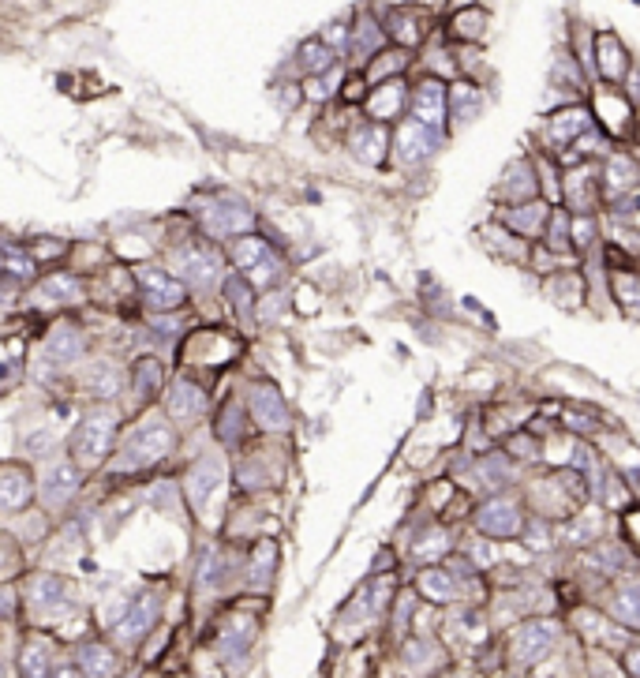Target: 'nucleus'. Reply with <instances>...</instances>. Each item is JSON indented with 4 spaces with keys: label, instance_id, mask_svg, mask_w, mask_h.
<instances>
[{
    "label": "nucleus",
    "instance_id": "f257e3e1",
    "mask_svg": "<svg viewBox=\"0 0 640 678\" xmlns=\"http://www.w3.org/2000/svg\"><path fill=\"white\" fill-rule=\"evenodd\" d=\"M177 435L165 420L150 416L143 423H135V428L124 435V442H117V454L109 458V469L120 472V476H131V472H147L154 469L161 458H169Z\"/></svg>",
    "mask_w": 640,
    "mask_h": 678
},
{
    "label": "nucleus",
    "instance_id": "f03ea898",
    "mask_svg": "<svg viewBox=\"0 0 640 678\" xmlns=\"http://www.w3.org/2000/svg\"><path fill=\"white\" fill-rule=\"evenodd\" d=\"M117 431H120V412L117 409H94L79 420V428L68 439V454L82 469H98L117 454Z\"/></svg>",
    "mask_w": 640,
    "mask_h": 678
},
{
    "label": "nucleus",
    "instance_id": "7ed1b4c3",
    "mask_svg": "<svg viewBox=\"0 0 640 678\" xmlns=\"http://www.w3.org/2000/svg\"><path fill=\"white\" fill-rule=\"evenodd\" d=\"M199 221H203V233L210 240H236L247 237L255 229V214L244 199H233V195H214V199L199 203Z\"/></svg>",
    "mask_w": 640,
    "mask_h": 678
},
{
    "label": "nucleus",
    "instance_id": "20e7f679",
    "mask_svg": "<svg viewBox=\"0 0 640 678\" xmlns=\"http://www.w3.org/2000/svg\"><path fill=\"white\" fill-rule=\"evenodd\" d=\"M26 611H31L38 623H57L75 611V588L68 581H61L57 574H34L26 581Z\"/></svg>",
    "mask_w": 640,
    "mask_h": 678
},
{
    "label": "nucleus",
    "instance_id": "39448f33",
    "mask_svg": "<svg viewBox=\"0 0 640 678\" xmlns=\"http://www.w3.org/2000/svg\"><path fill=\"white\" fill-rule=\"evenodd\" d=\"M158 618H161V596L154 588H143V592H135V596H128L117 615H113V637L120 644H139L154 626H158Z\"/></svg>",
    "mask_w": 640,
    "mask_h": 678
},
{
    "label": "nucleus",
    "instance_id": "423d86ee",
    "mask_svg": "<svg viewBox=\"0 0 640 678\" xmlns=\"http://www.w3.org/2000/svg\"><path fill=\"white\" fill-rule=\"evenodd\" d=\"M221 266L225 263H221L217 247H210V240H187L173 251V270L199 293L221 286Z\"/></svg>",
    "mask_w": 640,
    "mask_h": 678
},
{
    "label": "nucleus",
    "instance_id": "0eeeda50",
    "mask_svg": "<svg viewBox=\"0 0 640 678\" xmlns=\"http://www.w3.org/2000/svg\"><path fill=\"white\" fill-rule=\"evenodd\" d=\"M562 626L554 618H524V623L510 634V656L521 663H540L559 653Z\"/></svg>",
    "mask_w": 640,
    "mask_h": 678
},
{
    "label": "nucleus",
    "instance_id": "6e6552de",
    "mask_svg": "<svg viewBox=\"0 0 640 678\" xmlns=\"http://www.w3.org/2000/svg\"><path fill=\"white\" fill-rule=\"evenodd\" d=\"M562 203L573 214H596L599 203H607V195H603V169H596L592 161L562 165Z\"/></svg>",
    "mask_w": 640,
    "mask_h": 678
},
{
    "label": "nucleus",
    "instance_id": "1a4fd4ad",
    "mask_svg": "<svg viewBox=\"0 0 640 678\" xmlns=\"http://www.w3.org/2000/svg\"><path fill=\"white\" fill-rule=\"evenodd\" d=\"M135 281H139V289H143V300H147L150 312H177V307L187 300V281L169 274V270H161V266L139 263Z\"/></svg>",
    "mask_w": 640,
    "mask_h": 678
},
{
    "label": "nucleus",
    "instance_id": "9d476101",
    "mask_svg": "<svg viewBox=\"0 0 640 678\" xmlns=\"http://www.w3.org/2000/svg\"><path fill=\"white\" fill-rule=\"evenodd\" d=\"M229 256H233V266L244 270L252 281H277V274H282V259H277V251L255 233L236 237L233 247H229Z\"/></svg>",
    "mask_w": 640,
    "mask_h": 678
},
{
    "label": "nucleus",
    "instance_id": "9b49d317",
    "mask_svg": "<svg viewBox=\"0 0 640 678\" xmlns=\"http://www.w3.org/2000/svg\"><path fill=\"white\" fill-rule=\"evenodd\" d=\"M255 637H259V618L236 607V611H229V615L217 618L214 653H217L221 660H236V656H244L247 648L255 644Z\"/></svg>",
    "mask_w": 640,
    "mask_h": 678
},
{
    "label": "nucleus",
    "instance_id": "f8f14e48",
    "mask_svg": "<svg viewBox=\"0 0 640 678\" xmlns=\"http://www.w3.org/2000/svg\"><path fill=\"white\" fill-rule=\"evenodd\" d=\"M476 532L491 536V540H517V536H524L521 502H513L506 495L487 499L480 510H476Z\"/></svg>",
    "mask_w": 640,
    "mask_h": 678
},
{
    "label": "nucleus",
    "instance_id": "ddd939ff",
    "mask_svg": "<svg viewBox=\"0 0 640 678\" xmlns=\"http://www.w3.org/2000/svg\"><path fill=\"white\" fill-rule=\"evenodd\" d=\"M438 147H442V131L416 117H408L394 135V154L401 165H424L427 158L438 154Z\"/></svg>",
    "mask_w": 640,
    "mask_h": 678
},
{
    "label": "nucleus",
    "instance_id": "4468645a",
    "mask_svg": "<svg viewBox=\"0 0 640 678\" xmlns=\"http://www.w3.org/2000/svg\"><path fill=\"white\" fill-rule=\"evenodd\" d=\"M412 117L424 121L438 131H446V121H450V87L442 82L438 75H427L412 87Z\"/></svg>",
    "mask_w": 640,
    "mask_h": 678
},
{
    "label": "nucleus",
    "instance_id": "2eb2a0df",
    "mask_svg": "<svg viewBox=\"0 0 640 678\" xmlns=\"http://www.w3.org/2000/svg\"><path fill=\"white\" fill-rule=\"evenodd\" d=\"M416 588H420V596L427 604H442V607H446V604H461L464 596H472L464 577L450 567V562H446V567H435V562H431V567H424L420 574H416Z\"/></svg>",
    "mask_w": 640,
    "mask_h": 678
},
{
    "label": "nucleus",
    "instance_id": "dca6fc26",
    "mask_svg": "<svg viewBox=\"0 0 640 678\" xmlns=\"http://www.w3.org/2000/svg\"><path fill=\"white\" fill-rule=\"evenodd\" d=\"M550 210H554V203L543 199V195H536V199H528V203L502 207V210H498V221H502L510 233H521L524 240H543L547 225H550Z\"/></svg>",
    "mask_w": 640,
    "mask_h": 678
},
{
    "label": "nucleus",
    "instance_id": "f3484780",
    "mask_svg": "<svg viewBox=\"0 0 640 678\" xmlns=\"http://www.w3.org/2000/svg\"><path fill=\"white\" fill-rule=\"evenodd\" d=\"M247 409H252V416H255V423L263 431H289V423H292V416H289V409H285V398H282V390H277L273 383H252V390H247Z\"/></svg>",
    "mask_w": 640,
    "mask_h": 678
},
{
    "label": "nucleus",
    "instance_id": "a211bd4d",
    "mask_svg": "<svg viewBox=\"0 0 640 678\" xmlns=\"http://www.w3.org/2000/svg\"><path fill=\"white\" fill-rule=\"evenodd\" d=\"M82 484V465L79 461H53L45 472H42V488H38V499L45 510H61L75 499Z\"/></svg>",
    "mask_w": 640,
    "mask_h": 678
},
{
    "label": "nucleus",
    "instance_id": "6ab92c4d",
    "mask_svg": "<svg viewBox=\"0 0 640 678\" xmlns=\"http://www.w3.org/2000/svg\"><path fill=\"white\" fill-rule=\"evenodd\" d=\"M588 128H596V117L584 105H566L559 112H550V117H547V150L550 154L554 150H569Z\"/></svg>",
    "mask_w": 640,
    "mask_h": 678
},
{
    "label": "nucleus",
    "instance_id": "aec40b11",
    "mask_svg": "<svg viewBox=\"0 0 640 678\" xmlns=\"http://www.w3.org/2000/svg\"><path fill=\"white\" fill-rule=\"evenodd\" d=\"M82 353H87V342H82V330L72 326V323H53L45 342H42V360H49L57 372H64V367L79 363Z\"/></svg>",
    "mask_w": 640,
    "mask_h": 678
},
{
    "label": "nucleus",
    "instance_id": "412c9836",
    "mask_svg": "<svg viewBox=\"0 0 640 678\" xmlns=\"http://www.w3.org/2000/svg\"><path fill=\"white\" fill-rule=\"evenodd\" d=\"M221 472H225V465H221V458H199L187 472H184V495H187V506L195 514H203L206 499L217 491L221 484Z\"/></svg>",
    "mask_w": 640,
    "mask_h": 678
},
{
    "label": "nucleus",
    "instance_id": "4be33fe9",
    "mask_svg": "<svg viewBox=\"0 0 640 678\" xmlns=\"http://www.w3.org/2000/svg\"><path fill=\"white\" fill-rule=\"evenodd\" d=\"M206 405H210L206 390L191 379H177V383H169V390H165V409H169V416L180 420V423L199 420L206 412Z\"/></svg>",
    "mask_w": 640,
    "mask_h": 678
},
{
    "label": "nucleus",
    "instance_id": "5701e85b",
    "mask_svg": "<svg viewBox=\"0 0 640 678\" xmlns=\"http://www.w3.org/2000/svg\"><path fill=\"white\" fill-rule=\"evenodd\" d=\"M0 502H5V514L31 510V502H34V476H31V469H23L15 461L5 465V472H0Z\"/></svg>",
    "mask_w": 640,
    "mask_h": 678
},
{
    "label": "nucleus",
    "instance_id": "b1692460",
    "mask_svg": "<svg viewBox=\"0 0 640 678\" xmlns=\"http://www.w3.org/2000/svg\"><path fill=\"white\" fill-rule=\"evenodd\" d=\"M389 143H394V139H389V131L382 128V121H368L352 131L349 150L359 165H382L389 158Z\"/></svg>",
    "mask_w": 640,
    "mask_h": 678
},
{
    "label": "nucleus",
    "instance_id": "393cba45",
    "mask_svg": "<svg viewBox=\"0 0 640 678\" xmlns=\"http://www.w3.org/2000/svg\"><path fill=\"white\" fill-rule=\"evenodd\" d=\"M607 270H610V293H615L626 307H640V266L636 259H626L618 247L607 251Z\"/></svg>",
    "mask_w": 640,
    "mask_h": 678
},
{
    "label": "nucleus",
    "instance_id": "a878e982",
    "mask_svg": "<svg viewBox=\"0 0 640 678\" xmlns=\"http://www.w3.org/2000/svg\"><path fill=\"white\" fill-rule=\"evenodd\" d=\"M540 191V173H532V161H513L502 180H498V199L502 203H528V199H536Z\"/></svg>",
    "mask_w": 640,
    "mask_h": 678
},
{
    "label": "nucleus",
    "instance_id": "bb28decb",
    "mask_svg": "<svg viewBox=\"0 0 640 678\" xmlns=\"http://www.w3.org/2000/svg\"><path fill=\"white\" fill-rule=\"evenodd\" d=\"M412 102V94H408V87H405V82L394 75V79H386V82H378V87H375V94L368 98V117L371 121H397L401 117V112H405V105Z\"/></svg>",
    "mask_w": 640,
    "mask_h": 678
},
{
    "label": "nucleus",
    "instance_id": "cd10ccee",
    "mask_svg": "<svg viewBox=\"0 0 640 678\" xmlns=\"http://www.w3.org/2000/svg\"><path fill=\"white\" fill-rule=\"evenodd\" d=\"M240 570H244V567H240ZM240 570H236L233 558H225L217 547H210V551L203 555V562H199V574H195V592H203V596H217V592L225 588Z\"/></svg>",
    "mask_w": 640,
    "mask_h": 678
},
{
    "label": "nucleus",
    "instance_id": "c85d7f7f",
    "mask_svg": "<svg viewBox=\"0 0 640 678\" xmlns=\"http://www.w3.org/2000/svg\"><path fill=\"white\" fill-rule=\"evenodd\" d=\"M640 188V161H633L629 154H607L603 165V195L607 203H615L618 195Z\"/></svg>",
    "mask_w": 640,
    "mask_h": 678
},
{
    "label": "nucleus",
    "instance_id": "c756f323",
    "mask_svg": "<svg viewBox=\"0 0 640 678\" xmlns=\"http://www.w3.org/2000/svg\"><path fill=\"white\" fill-rule=\"evenodd\" d=\"M273 570H277V544L273 540H259L252 547V562L244 567V585L247 592H255V596H266L270 592V581H273Z\"/></svg>",
    "mask_w": 640,
    "mask_h": 678
},
{
    "label": "nucleus",
    "instance_id": "7c9ffc66",
    "mask_svg": "<svg viewBox=\"0 0 640 678\" xmlns=\"http://www.w3.org/2000/svg\"><path fill=\"white\" fill-rule=\"evenodd\" d=\"M596 72H599V79H607V82H622L626 75H629V53H626V45L618 42V34H599L596 38Z\"/></svg>",
    "mask_w": 640,
    "mask_h": 678
},
{
    "label": "nucleus",
    "instance_id": "2f4dec72",
    "mask_svg": "<svg viewBox=\"0 0 640 678\" xmlns=\"http://www.w3.org/2000/svg\"><path fill=\"white\" fill-rule=\"evenodd\" d=\"M124 386V375H120V367L113 360H91L87 367H82V390L91 393V398H117Z\"/></svg>",
    "mask_w": 640,
    "mask_h": 678
},
{
    "label": "nucleus",
    "instance_id": "473e14b6",
    "mask_svg": "<svg viewBox=\"0 0 640 678\" xmlns=\"http://www.w3.org/2000/svg\"><path fill=\"white\" fill-rule=\"evenodd\" d=\"M75 667H79V674H120L124 671L120 656L101 641H82L75 648Z\"/></svg>",
    "mask_w": 640,
    "mask_h": 678
},
{
    "label": "nucleus",
    "instance_id": "72a5a7b5",
    "mask_svg": "<svg viewBox=\"0 0 640 678\" xmlns=\"http://www.w3.org/2000/svg\"><path fill=\"white\" fill-rule=\"evenodd\" d=\"M161 383H165V367H161V360H154V356H139L135 367H131V393H135V402H139V405L154 402L158 393H161Z\"/></svg>",
    "mask_w": 640,
    "mask_h": 678
},
{
    "label": "nucleus",
    "instance_id": "f704fd0d",
    "mask_svg": "<svg viewBox=\"0 0 640 678\" xmlns=\"http://www.w3.org/2000/svg\"><path fill=\"white\" fill-rule=\"evenodd\" d=\"M82 293H87V286H82L75 274H49L45 281H38V289H34V296L42 304H61V307L79 304Z\"/></svg>",
    "mask_w": 640,
    "mask_h": 678
},
{
    "label": "nucleus",
    "instance_id": "c9c22d12",
    "mask_svg": "<svg viewBox=\"0 0 640 678\" xmlns=\"http://www.w3.org/2000/svg\"><path fill=\"white\" fill-rule=\"evenodd\" d=\"M386 34L394 38L397 45H405V49H412V45H420V38H424V15L416 12V8H397V12H389L386 15Z\"/></svg>",
    "mask_w": 640,
    "mask_h": 678
},
{
    "label": "nucleus",
    "instance_id": "e433bc0d",
    "mask_svg": "<svg viewBox=\"0 0 640 678\" xmlns=\"http://www.w3.org/2000/svg\"><path fill=\"white\" fill-rule=\"evenodd\" d=\"M386 38H389V34H386L382 23H375L371 15H359L356 31H352V53H356V61H359V64L375 61V56L382 53V42H386Z\"/></svg>",
    "mask_w": 640,
    "mask_h": 678
},
{
    "label": "nucleus",
    "instance_id": "4c0bfd02",
    "mask_svg": "<svg viewBox=\"0 0 640 678\" xmlns=\"http://www.w3.org/2000/svg\"><path fill=\"white\" fill-rule=\"evenodd\" d=\"M610 615H615V623H618L622 630L640 634V577H636V581H626V585L615 592V600H610Z\"/></svg>",
    "mask_w": 640,
    "mask_h": 678
},
{
    "label": "nucleus",
    "instance_id": "58836bf2",
    "mask_svg": "<svg viewBox=\"0 0 640 678\" xmlns=\"http://www.w3.org/2000/svg\"><path fill=\"white\" fill-rule=\"evenodd\" d=\"M296 68H300L303 75H322V72H330V68H338V49H333L330 42H322V38L303 42V45L296 49Z\"/></svg>",
    "mask_w": 640,
    "mask_h": 678
},
{
    "label": "nucleus",
    "instance_id": "ea45409f",
    "mask_svg": "<svg viewBox=\"0 0 640 678\" xmlns=\"http://www.w3.org/2000/svg\"><path fill=\"white\" fill-rule=\"evenodd\" d=\"M540 244H547L550 251H559V256H573L577 244H573V210H569V207H559V203H554L550 225H547V233H543Z\"/></svg>",
    "mask_w": 640,
    "mask_h": 678
},
{
    "label": "nucleus",
    "instance_id": "a19ab883",
    "mask_svg": "<svg viewBox=\"0 0 640 678\" xmlns=\"http://www.w3.org/2000/svg\"><path fill=\"white\" fill-rule=\"evenodd\" d=\"M480 109H483V94H480V87H472V82H464V79L450 82V121H454V124L476 121V117H480Z\"/></svg>",
    "mask_w": 640,
    "mask_h": 678
},
{
    "label": "nucleus",
    "instance_id": "79ce46f5",
    "mask_svg": "<svg viewBox=\"0 0 640 678\" xmlns=\"http://www.w3.org/2000/svg\"><path fill=\"white\" fill-rule=\"evenodd\" d=\"M629 124H633V105H629V98H618V94L603 91V94H599V128L610 131V135H626Z\"/></svg>",
    "mask_w": 640,
    "mask_h": 678
},
{
    "label": "nucleus",
    "instance_id": "37998d69",
    "mask_svg": "<svg viewBox=\"0 0 640 678\" xmlns=\"http://www.w3.org/2000/svg\"><path fill=\"white\" fill-rule=\"evenodd\" d=\"M225 296L233 304V312L240 315V323L252 326L255 323V286H252V277H247L244 270H236L233 277H225Z\"/></svg>",
    "mask_w": 640,
    "mask_h": 678
},
{
    "label": "nucleus",
    "instance_id": "c03bdc74",
    "mask_svg": "<svg viewBox=\"0 0 640 678\" xmlns=\"http://www.w3.org/2000/svg\"><path fill=\"white\" fill-rule=\"evenodd\" d=\"M19 674H31V678L53 674V641L49 637H26L23 653H19Z\"/></svg>",
    "mask_w": 640,
    "mask_h": 678
},
{
    "label": "nucleus",
    "instance_id": "a18cd8bd",
    "mask_svg": "<svg viewBox=\"0 0 640 678\" xmlns=\"http://www.w3.org/2000/svg\"><path fill=\"white\" fill-rule=\"evenodd\" d=\"M450 547H454V532L450 528H427V532H420V540L412 544V558L431 567V562H446Z\"/></svg>",
    "mask_w": 640,
    "mask_h": 678
},
{
    "label": "nucleus",
    "instance_id": "49530a36",
    "mask_svg": "<svg viewBox=\"0 0 640 678\" xmlns=\"http://www.w3.org/2000/svg\"><path fill=\"white\" fill-rule=\"evenodd\" d=\"M252 416V409H247V402L240 405V402H229L225 409L217 412V420H214V435H217V442L221 446H240V439H244V420Z\"/></svg>",
    "mask_w": 640,
    "mask_h": 678
},
{
    "label": "nucleus",
    "instance_id": "de8ad7c7",
    "mask_svg": "<svg viewBox=\"0 0 640 678\" xmlns=\"http://www.w3.org/2000/svg\"><path fill=\"white\" fill-rule=\"evenodd\" d=\"M603 532V510H584L580 518H569L562 528V540L566 544H580V547H592Z\"/></svg>",
    "mask_w": 640,
    "mask_h": 678
},
{
    "label": "nucleus",
    "instance_id": "09e8293b",
    "mask_svg": "<svg viewBox=\"0 0 640 678\" xmlns=\"http://www.w3.org/2000/svg\"><path fill=\"white\" fill-rule=\"evenodd\" d=\"M476 479H480V484L483 488H506L510 484V479H513V465H510V454H491V450H487V454L480 458V465H476Z\"/></svg>",
    "mask_w": 640,
    "mask_h": 678
},
{
    "label": "nucleus",
    "instance_id": "8fccbe9b",
    "mask_svg": "<svg viewBox=\"0 0 640 678\" xmlns=\"http://www.w3.org/2000/svg\"><path fill=\"white\" fill-rule=\"evenodd\" d=\"M483 31H487V12H480V8H461L454 15V23H450V34L464 38V42L483 38Z\"/></svg>",
    "mask_w": 640,
    "mask_h": 678
},
{
    "label": "nucleus",
    "instance_id": "3c124183",
    "mask_svg": "<svg viewBox=\"0 0 640 678\" xmlns=\"http://www.w3.org/2000/svg\"><path fill=\"white\" fill-rule=\"evenodd\" d=\"M483 233H487V240H491V244H498V247H502L506 256H513L517 263H524L528 256H532V251H528V240H524L521 233H513V237H510L506 225H487Z\"/></svg>",
    "mask_w": 640,
    "mask_h": 678
},
{
    "label": "nucleus",
    "instance_id": "603ef678",
    "mask_svg": "<svg viewBox=\"0 0 640 678\" xmlns=\"http://www.w3.org/2000/svg\"><path fill=\"white\" fill-rule=\"evenodd\" d=\"M610 214H615L618 225H629V229H640V188L618 195L615 203H610Z\"/></svg>",
    "mask_w": 640,
    "mask_h": 678
},
{
    "label": "nucleus",
    "instance_id": "864d4df0",
    "mask_svg": "<svg viewBox=\"0 0 640 678\" xmlns=\"http://www.w3.org/2000/svg\"><path fill=\"white\" fill-rule=\"evenodd\" d=\"M408 64V53H405V45L401 49H389V56L386 53H378L375 56V64H371V72H368V79H378V75H389V72H401Z\"/></svg>",
    "mask_w": 640,
    "mask_h": 678
},
{
    "label": "nucleus",
    "instance_id": "5fc2aeb1",
    "mask_svg": "<svg viewBox=\"0 0 640 678\" xmlns=\"http://www.w3.org/2000/svg\"><path fill=\"white\" fill-rule=\"evenodd\" d=\"M338 79H341V72H333V75H311V82L303 87V94L308 98H315V102H326L330 94H338Z\"/></svg>",
    "mask_w": 640,
    "mask_h": 678
},
{
    "label": "nucleus",
    "instance_id": "6e6d98bb",
    "mask_svg": "<svg viewBox=\"0 0 640 678\" xmlns=\"http://www.w3.org/2000/svg\"><path fill=\"white\" fill-rule=\"evenodd\" d=\"M562 423H566V428H573V431H580V435L599 431V416L596 412H584V409H566Z\"/></svg>",
    "mask_w": 640,
    "mask_h": 678
},
{
    "label": "nucleus",
    "instance_id": "4d7b16f0",
    "mask_svg": "<svg viewBox=\"0 0 640 678\" xmlns=\"http://www.w3.org/2000/svg\"><path fill=\"white\" fill-rule=\"evenodd\" d=\"M506 454L524 458V461H536V458L543 454V450H540L536 439H528V435H510V439H506Z\"/></svg>",
    "mask_w": 640,
    "mask_h": 678
},
{
    "label": "nucleus",
    "instance_id": "13d9d810",
    "mask_svg": "<svg viewBox=\"0 0 640 678\" xmlns=\"http://www.w3.org/2000/svg\"><path fill=\"white\" fill-rule=\"evenodd\" d=\"M622 540L636 551L640 558V506H629V510L622 514Z\"/></svg>",
    "mask_w": 640,
    "mask_h": 678
},
{
    "label": "nucleus",
    "instance_id": "bf43d9fd",
    "mask_svg": "<svg viewBox=\"0 0 640 678\" xmlns=\"http://www.w3.org/2000/svg\"><path fill=\"white\" fill-rule=\"evenodd\" d=\"M491 555H494V551H491V536H483V532H480V536H472V540H468V558L476 562L480 570L491 567Z\"/></svg>",
    "mask_w": 640,
    "mask_h": 678
},
{
    "label": "nucleus",
    "instance_id": "052dcab7",
    "mask_svg": "<svg viewBox=\"0 0 640 678\" xmlns=\"http://www.w3.org/2000/svg\"><path fill=\"white\" fill-rule=\"evenodd\" d=\"M34 251V259L45 263V256H64V244L61 240H34V244H26Z\"/></svg>",
    "mask_w": 640,
    "mask_h": 678
},
{
    "label": "nucleus",
    "instance_id": "680f3d73",
    "mask_svg": "<svg viewBox=\"0 0 640 678\" xmlns=\"http://www.w3.org/2000/svg\"><path fill=\"white\" fill-rule=\"evenodd\" d=\"M622 667H626V674H640V648H626Z\"/></svg>",
    "mask_w": 640,
    "mask_h": 678
}]
</instances>
